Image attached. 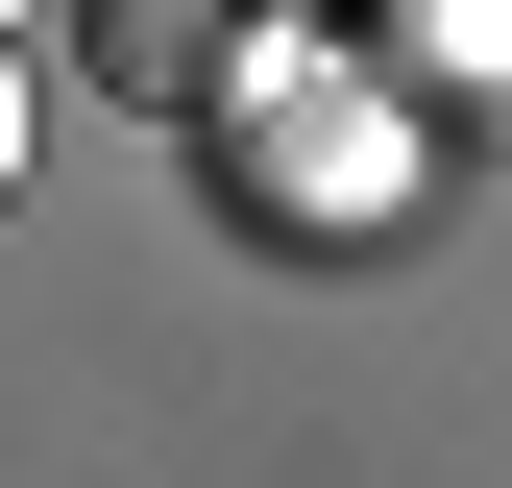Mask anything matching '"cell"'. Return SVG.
Instances as JSON below:
<instances>
[{"mask_svg":"<svg viewBox=\"0 0 512 488\" xmlns=\"http://www.w3.org/2000/svg\"><path fill=\"white\" fill-rule=\"evenodd\" d=\"M74 74L147 98V122H220L244 74H269V0H74Z\"/></svg>","mask_w":512,"mask_h":488,"instance_id":"cell-1","label":"cell"},{"mask_svg":"<svg viewBox=\"0 0 512 488\" xmlns=\"http://www.w3.org/2000/svg\"><path fill=\"white\" fill-rule=\"evenodd\" d=\"M0 196H25V49H0Z\"/></svg>","mask_w":512,"mask_h":488,"instance_id":"cell-2","label":"cell"}]
</instances>
